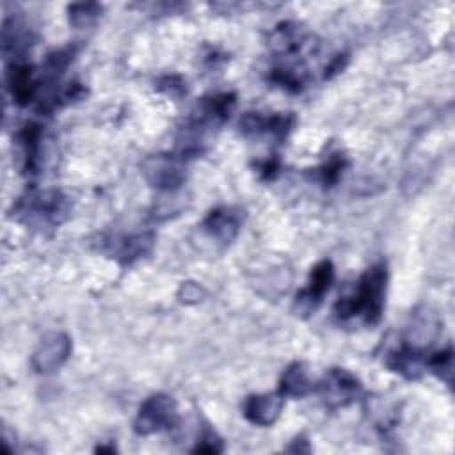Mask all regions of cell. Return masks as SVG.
<instances>
[{
	"label": "cell",
	"instance_id": "4fadbf2b",
	"mask_svg": "<svg viewBox=\"0 0 455 455\" xmlns=\"http://www.w3.org/2000/svg\"><path fill=\"white\" fill-rule=\"evenodd\" d=\"M155 245V233L144 231L130 236H121L110 242V254L124 265H132L133 261L148 256Z\"/></svg>",
	"mask_w": 455,
	"mask_h": 455
},
{
	"label": "cell",
	"instance_id": "2e32d148",
	"mask_svg": "<svg viewBox=\"0 0 455 455\" xmlns=\"http://www.w3.org/2000/svg\"><path fill=\"white\" fill-rule=\"evenodd\" d=\"M32 46L30 28L18 18H7L2 28V48L5 57L21 59Z\"/></svg>",
	"mask_w": 455,
	"mask_h": 455
},
{
	"label": "cell",
	"instance_id": "7a4b0ae2",
	"mask_svg": "<svg viewBox=\"0 0 455 455\" xmlns=\"http://www.w3.org/2000/svg\"><path fill=\"white\" fill-rule=\"evenodd\" d=\"M68 197L57 188L30 190L14 206L16 217L36 228L59 226L68 217Z\"/></svg>",
	"mask_w": 455,
	"mask_h": 455
},
{
	"label": "cell",
	"instance_id": "277c9868",
	"mask_svg": "<svg viewBox=\"0 0 455 455\" xmlns=\"http://www.w3.org/2000/svg\"><path fill=\"white\" fill-rule=\"evenodd\" d=\"M322 402L329 409H343L354 403L361 393L363 386L355 375L345 368H331L315 386Z\"/></svg>",
	"mask_w": 455,
	"mask_h": 455
},
{
	"label": "cell",
	"instance_id": "3957f363",
	"mask_svg": "<svg viewBox=\"0 0 455 455\" xmlns=\"http://www.w3.org/2000/svg\"><path fill=\"white\" fill-rule=\"evenodd\" d=\"M178 421L180 414L176 400L165 393H155L148 396L139 407L137 418L133 421V430L139 435H151L174 428Z\"/></svg>",
	"mask_w": 455,
	"mask_h": 455
},
{
	"label": "cell",
	"instance_id": "6da1fadb",
	"mask_svg": "<svg viewBox=\"0 0 455 455\" xmlns=\"http://www.w3.org/2000/svg\"><path fill=\"white\" fill-rule=\"evenodd\" d=\"M387 288L386 263L371 265L357 281L354 293L341 297L334 304V315L339 322L359 318L364 325H377L382 318Z\"/></svg>",
	"mask_w": 455,
	"mask_h": 455
},
{
	"label": "cell",
	"instance_id": "44dd1931",
	"mask_svg": "<svg viewBox=\"0 0 455 455\" xmlns=\"http://www.w3.org/2000/svg\"><path fill=\"white\" fill-rule=\"evenodd\" d=\"M156 87H158V91H162L164 94H167L171 98H181L187 92L185 82L178 75H167V76L160 78Z\"/></svg>",
	"mask_w": 455,
	"mask_h": 455
},
{
	"label": "cell",
	"instance_id": "ba28073f",
	"mask_svg": "<svg viewBox=\"0 0 455 455\" xmlns=\"http://www.w3.org/2000/svg\"><path fill=\"white\" fill-rule=\"evenodd\" d=\"M295 124V116L286 114H272L261 116L258 112H245L240 119V132L245 137H261L267 135L277 142L284 140Z\"/></svg>",
	"mask_w": 455,
	"mask_h": 455
},
{
	"label": "cell",
	"instance_id": "30bf717a",
	"mask_svg": "<svg viewBox=\"0 0 455 455\" xmlns=\"http://www.w3.org/2000/svg\"><path fill=\"white\" fill-rule=\"evenodd\" d=\"M386 366L391 371L400 373L402 377L414 380L419 379L427 368V355L423 348L414 347L412 343H400L391 348L386 355Z\"/></svg>",
	"mask_w": 455,
	"mask_h": 455
},
{
	"label": "cell",
	"instance_id": "9c48e42d",
	"mask_svg": "<svg viewBox=\"0 0 455 455\" xmlns=\"http://www.w3.org/2000/svg\"><path fill=\"white\" fill-rule=\"evenodd\" d=\"M332 281H334L332 261L323 259V261L316 263L311 268L307 286L295 297V309L300 315H311L318 307L322 297L329 291Z\"/></svg>",
	"mask_w": 455,
	"mask_h": 455
},
{
	"label": "cell",
	"instance_id": "ffe728a7",
	"mask_svg": "<svg viewBox=\"0 0 455 455\" xmlns=\"http://www.w3.org/2000/svg\"><path fill=\"white\" fill-rule=\"evenodd\" d=\"M194 453H220L222 451V441L217 437V434L210 428H204L201 434L197 446L192 450Z\"/></svg>",
	"mask_w": 455,
	"mask_h": 455
},
{
	"label": "cell",
	"instance_id": "8992f818",
	"mask_svg": "<svg viewBox=\"0 0 455 455\" xmlns=\"http://www.w3.org/2000/svg\"><path fill=\"white\" fill-rule=\"evenodd\" d=\"M243 210L240 206H219L213 208L201 222L203 233L217 243L228 245L233 242L243 224Z\"/></svg>",
	"mask_w": 455,
	"mask_h": 455
},
{
	"label": "cell",
	"instance_id": "5b68a950",
	"mask_svg": "<svg viewBox=\"0 0 455 455\" xmlns=\"http://www.w3.org/2000/svg\"><path fill=\"white\" fill-rule=\"evenodd\" d=\"M183 162L180 155H155L144 160L142 172L158 190H174L185 181Z\"/></svg>",
	"mask_w": 455,
	"mask_h": 455
},
{
	"label": "cell",
	"instance_id": "603a6c76",
	"mask_svg": "<svg viewBox=\"0 0 455 455\" xmlns=\"http://www.w3.org/2000/svg\"><path fill=\"white\" fill-rule=\"evenodd\" d=\"M277 169H279V164H277V160L275 158H267L265 162H259L258 164V171H259V174L263 176V178H274V174L277 172Z\"/></svg>",
	"mask_w": 455,
	"mask_h": 455
},
{
	"label": "cell",
	"instance_id": "7402d4cb",
	"mask_svg": "<svg viewBox=\"0 0 455 455\" xmlns=\"http://www.w3.org/2000/svg\"><path fill=\"white\" fill-rule=\"evenodd\" d=\"M180 297H185V299H181L183 302H197L203 297V288L196 283H183V286L180 290Z\"/></svg>",
	"mask_w": 455,
	"mask_h": 455
},
{
	"label": "cell",
	"instance_id": "7c38bea8",
	"mask_svg": "<svg viewBox=\"0 0 455 455\" xmlns=\"http://www.w3.org/2000/svg\"><path fill=\"white\" fill-rule=\"evenodd\" d=\"M7 89L20 107L28 105L37 98L39 78L30 64L25 62H12L7 69Z\"/></svg>",
	"mask_w": 455,
	"mask_h": 455
},
{
	"label": "cell",
	"instance_id": "52a82bcc",
	"mask_svg": "<svg viewBox=\"0 0 455 455\" xmlns=\"http://www.w3.org/2000/svg\"><path fill=\"white\" fill-rule=\"evenodd\" d=\"M71 355V339L64 332H48L32 354V368L37 373L57 371Z\"/></svg>",
	"mask_w": 455,
	"mask_h": 455
},
{
	"label": "cell",
	"instance_id": "d6986e66",
	"mask_svg": "<svg viewBox=\"0 0 455 455\" xmlns=\"http://www.w3.org/2000/svg\"><path fill=\"white\" fill-rule=\"evenodd\" d=\"M427 366L444 382L451 384V373H453V350L451 347L439 350L427 357Z\"/></svg>",
	"mask_w": 455,
	"mask_h": 455
},
{
	"label": "cell",
	"instance_id": "5bb4252c",
	"mask_svg": "<svg viewBox=\"0 0 455 455\" xmlns=\"http://www.w3.org/2000/svg\"><path fill=\"white\" fill-rule=\"evenodd\" d=\"M18 142L23 155V171L27 174H37L41 167V142H43V126L37 123H27L18 132Z\"/></svg>",
	"mask_w": 455,
	"mask_h": 455
},
{
	"label": "cell",
	"instance_id": "8fae6325",
	"mask_svg": "<svg viewBox=\"0 0 455 455\" xmlns=\"http://www.w3.org/2000/svg\"><path fill=\"white\" fill-rule=\"evenodd\" d=\"M283 407H284V396L279 391L251 395L243 402V416L252 425L270 427L272 423L277 421Z\"/></svg>",
	"mask_w": 455,
	"mask_h": 455
},
{
	"label": "cell",
	"instance_id": "9a60e30c",
	"mask_svg": "<svg viewBox=\"0 0 455 455\" xmlns=\"http://www.w3.org/2000/svg\"><path fill=\"white\" fill-rule=\"evenodd\" d=\"M315 380L309 375V368L302 361L291 363L281 375L279 380V393L283 396H291V398H302L315 391Z\"/></svg>",
	"mask_w": 455,
	"mask_h": 455
},
{
	"label": "cell",
	"instance_id": "e0dca14e",
	"mask_svg": "<svg viewBox=\"0 0 455 455\" xmlns=\"http://www.w3.org/2000/svg\"><path fill=\"white\" fill-rule=\"evenodd\" d=\"M101 11H103V7L96 2L71 4L68 7V18L75 28H89L100 20Z\"/></svg>",
	"mask_w": 455,
	"mask_h": 455
},
{
	"label": "cell",
	"instance_id": "ac0fdd59",
	"mask_svg": "<svg viewBox=\"0 0 455 455\" xmlns=\"http://www.w3.org/2000/svg\"><path fill=\"white\" fill-rule=\"evenodd\" d=\"M345 167H347V158L341 153H336V155H331V158L325 164H322L318 169H315V172L323 187H332L341 178V172Z\"/></svg>",
	"mask_w": 455,
	"mask_h": 455
}]
</instances>
